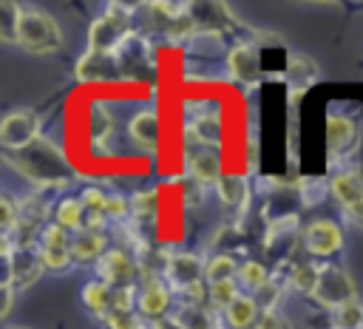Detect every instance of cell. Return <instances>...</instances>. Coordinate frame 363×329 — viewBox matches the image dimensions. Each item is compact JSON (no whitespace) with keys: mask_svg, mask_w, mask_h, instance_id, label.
Masks as SVG:
<instances>
[{"mask_svg":"<svg viewBox=\"0 0 363 329\" xmlns=\"http://www.w3.org/2000/svg\"><path fill=\"white\" fill-rule=\"evenodd\" d=\"M6 162L14 164V170L20 176H26L28 182H34L37 187H57V184L71 182V176H74L68 156L48 136L34 139L28 147H23L17 153H6Z\"/></svg>","mask_w":363,"mask_h":329,"instance_id":"cell-1","label":"cell"},{"mask_svg":"<svg viewBox=\"0 0 363 329\" xmlns=\"http://www.w3.org/2000/svg\"><path fill=\"white\" fill-rule=\"evenodd\" d=\"M17 45H23L31 54H54L62 45V31L51 14L40 9H26L20 14Z\"/></svg>","mask_w":363,"mask_h":329,"instance_id":"cell-2","label":"cell"},{"mask_svg":"<svg viewBox=\"0 0 363 329\" xmlns=\"http://www.w3.org/2000/svg\"><path fill=\"white\" fill-rule=\"evenodd\" d=\"M130 14L122 6H111L105 14H99L88 28V51L96 54H113L130 34Z\"/></svg>","mask_w":363,"mask_h":329,"instance_id":"cell-3","label":"cell"},{"mask_svg":"<svg viewBox=\"0 0 363 329\" xmlns=\"http://www.w3.org/2000/svg\"><path fill=\"white\" fill-rule=\"evenodd\" d=\"M312 298L320 306H329L335 312L354 301V281L349 278L346 269H340L335 264H320V275H318V286H315Z\"/></svg>","mask_w":363,"mask_h":329,"instance_id":"cell-4","label":"cell"},{"mask_svg":"<svg viewBox=\"0 0 363 329\" xmlns=\"http://www.w3.org/2000/svg\"><path fill=\"white\" fill-rule=\"evenodd\" d=\"M34 139H40V116L31 108H17L3 116L0 122V145L6 153H17L28 147Z\"/></svg>","mask_w":363,"mask_h":329,"instance_id":"cell-5","label":"cell"},{"mask_svg":"<svg viewBox=\"0 0 363 329\" xmlns=\"http://www.w3.org/2000/svg\"><path fill=\"white\" fill-rule=\"evenodd\" d=\"M77 79L85 85H102V82H119V79H125V74H122L116 54L85 51L82 60L77 62Z\"/></svg>","mask_w":363,"mask_h":329,"instance_id":"cell-6","label":"cell"},{"mask_svg":"<svg viewBox=\"0 0 363 329\" xmlns=\"http://www.w3.org/2000/svg\"><path fill=\"white\" fill-rule=\"evenodd\" d=\"M74 241H68V230H62L60 224H48L40 235V258L43 267L48 269H65L74 261Z\"/></svg>","mask_w":363,"mask_h":329,"instance_id":"cell-7","label":"cell"},{"mask_svg":"<svg viewBox=\"0 0 363 329\" xmlns=\"http://www.w3.org/2000/svg\"><path fill=\"white\" fill-rule=\"evenodd\" d=\"M170 301H173L170 286H167L162 278L147 275L145 284H142V289H139L136 306H139V315H142V318H147L150 323H156V320H164V318H167Z\"/></svg>","mask_w":363,"mask_h":329,"instance_id":"cell-8","label":"cell"},{"mask_svg":"<svg viewBox=\"0 0 363 329\" xmlns=\"http://www.w3.org/2000/svg\"><path fill=\"white\" fill-rule=\"evenodd\" d=\"M335 201L354 218V221H363V176L354 173V170H343L332 179L329 184Z\"/></svg>","mask_w":363,"mask_h":329,"instance_id":"cell-9","label":"cell"},{"mask_svg":"<svg viewBox=\"0 0 363 329\" xmlns=\"http://www.w3.org/2000/svg\"><path fill=\"white\" fill-rule=\"evenodd\" d=\"M303 247L320 258L335 255L343 247V230L329 218H318L303 230Z\"/></svg>","mask_w":363,"mask_h":329,"instance_id":"cell-10","label":"cell"},{"mask_svg":"<svg viewBox=\"0 0 363 329\" xmlns=\"http://www.w3.org/2000/svg\"><path fill=\"white\" fill-rule=\"evenodd\" d=\"M204 272H207V264L199 255H190V252H176L164 264V278L179 292L187 289V286H193V284H201L204 281Z\"/></svg>","mask_w":363,"mask_h":329,"instance_id":"cell-11","label":"cell"},{"mask_svg":"<svg viewBox=\"0 0 363 329\" xmlns=\"http://www.w3.org/2000/svg\"><path fill=\"white\" fill-rule=\"evenodd\" d=\"M227 71H230V77H233L235 82H241V85L258 82V77H261V60H258L255 45H250V43L233 45L230 54H227Z\"/></svg>","mask_w":363,"mask_h":329,"instance_id":"cell-12","label":"cell"},{"mask_svg":"<svg viewBox=\"0 0 363 329\" xmlns=\"http://www.w3.org/2000/svg\"><path fill=\"white\" fill-rule=\"evenodd\" d=\"M128 136L142 147V150H156L159 145V136H162V122H159V113L153 108H145V111H136L130 119H128Z\"/></svg>","mask_w":363,"mask_h":329,"instance_id":"cell-13","label":"cell"},{"mask_svg":"<svg viewBox=\"0 0 363 329\" xmlns=\"http://www.w3.org/2000/svg\"><path fill=\"white\" fill-rule=\"evenodd\" d=\"M187 173L201 184V187H210V184H218V179L224 176L221 173V156L216 147H199L190 153L187 159Z\"/></svg>","mask_w":363,"mask_h":329,"instance_id":"cell-14","label":"cell"},{"mask_svg":"<svg viewBox=\"0 0 363 329\" xmlns=\"http://www.w3.org/2000/svg\"><path fill=\"white\" fill-rule=\"evenodd\" d=\"M133 272L136 267L125 250H108L99 261V275L111 286H133Z\"/></svg>","mask_w":363,"mask_h":329,"instance_id":"cell-15","label":"cell"},{"mask_svg":"<svg viewBox=\"0 0 363 329\" xmlns=\"http://www.w3.org/2000/svg\"><path fill=\"white\" fill-rule=\"evenodd\" d=\"M216 193L224 207L230 210H244L250 204V179L241 173H224L216 184Z\"/></svg>","mask_w":363,"mask_h":329,"instance_id":"cell-16","label":"cell"},{"mask_svg":"<svg viewBox=\"0 0 363 329\" xmlns=\"http://www.w3.org/2000/svg\"><path fill=\"white\" fill-rule=\"evenodd\" d=\"M354 136H357V128H354V122L349 116L329 113V119H326V147H329L332 156L343 153L354 142Z\"/></svg>","mask_w":363,"mask_h":329,"instance_id":"cell-17","label":"cell"},{"mask_svg":"<svg viewBox=\"0 0 363 329\" xmlns=\"http://www.w3.org/2000/svg\"><path fill=\"white\" fill-rule=\"evenodd\" d=\"M261 306L255 303L252 295H238L227 309H224V318L230 323V329H250V326H258L261 320Z\"/></svg>","mask_w":363,"mask_h":329,"instance_id":"cell-18","label":"cell"},{"mask_svg":"<svg viewBox=\"0 0 363 329\" xmlns=\"http://www.w3.org/2000/svg\"><path fill=\"white\" fill-rule=\"evenodd\" d=\"M187 133L201 147H216L218 150V145H221V119L216 113H196L187 122Z\"/></svg>","mask_w":363,"mask_h":329,"instance_id":"cell-19","label":"cell"},{"mask_svg":"<svg viewBox=\"0 0 363 329\" xmlns=\"http://www.w3.org/2000/svg\"><path fill=\"white\" fill-rule=\"evenodd\" d=\"M71 250H74V261H79V264L102 261V255H105V235L99 230H79V235L74 238Z\"/></svg>","mask_w":363,"mask_h":329,"instance_id":"cell-20","label":"cell"},{"mask_svg":"<svg viewBox=\"0 0 363 329\" xmlns=\"http://www.w3.org/2000/svg\"><path fill=\"white\" fill-rule=\"evenodd\" d=\"M315 79H318V65L306 54H292L286 62V82L295 91H306L309 85H315Z\"/></svg>","mask_w":363,"mask_h":329,"instance_id":"cell-21","label":"cell"},{"mask_svg":"<svg viewBox=\"0 0 363 329\" xmlns=\"http://www.w3.org/2000/svg\"><path fill=\"white\" fill-rule=\"evenodd\" d=\"M111 301H113V286L105 284L102 278H99V281H88V284L82 286V303H85L96 318H108Z\"/></svg>","mask_w":363,"mask_h":329,"instance_id":"cell-22","label":"cell"},{"mask_svg":"<svg viewBox=\"0 0 363 329\" xmlns=\"http://www.w3.org/2000/svg\"><path fill=\"white\" fill-rule=\"evenodd\" d=\"M111 130H113V119H111V113H108L99 102H94V105L88 108V139H91V145L102 147V145L108 142Z\"/></svg>","mask_w":363,"mask_h":329,"instance_id":"cell-23","label":"cell"},{"mask_svg":"<svg viewBox=\"0 0 363 329\" xmlns=\"http://www.w3.org/2000/svg\"><path fill=\"white\" fill-rule=\"evenodd\" d=\"M54 224H60L62 230H79L85 227V207L79 199H62L54 210Z\"/></svg>","mask_w":363,"mask_h":329,"instance_id":"cell-24","label":"cell"},{"mask_svg":"<svg viewBox=\"0 0 363 329\" xmlns=\"http://www.w3.org/2000/svg\"><path fill=\"white\" fill-rule=\"evenodd\" d=\"M238 267H241V264H235L233 255H213V258L207 261L204 278H207L210 286H213V284H224V281L238 278Z\"/></svg>","mask_w":363,"mask_h":329,"instance_id":"cell-25","label":"cell"},{"mask_svg":"<svg viewBox=\"0 0 363 329\" xmlns=\"http://www.w3.org/2000/svg\"><path fill=\"white\" fill-rule=\"evenodd\" d=\"M318 275H320V267H318V264H312V261H301V264H295L292 272H289V286L298 289V292L312 295L315 286H318Z\"/></svg>","mask_w":363,"mask_h":329,"instance_id":"cell-26","label":"cell"},{"mask_svg":"<svg viewBox=\"0 0 363 329\" xmlns=\"http://www.w3.org/2000/svg\"><path fill=\"white\" fill-rule=\"evenodd\" d=\"M238 281H241V286L258 292L261 286L269 284V272H267V267H264L261 261H244V264L238 267Z\"/></svg>","mask_w":363,"mask_h":329,"instance_id":"cell-27","label":"cell"},{"mask_svg":"<svg viewBox=\"0 0 363 329\" xmlns=\"http://www.w3.org/2000/svg\"><path fill=\"white\" fill-rule=\"evenodd\" d=\"M20 14L23 9L11 0L0 3V34L6 43H17V28H20Z\"/></svg>","mask_w":363,"mask_h":329,"instance_id":"cell-28","label":"cell"},{"mask_svg":"<svg viewBox=\"0 0 363 329\" xmlns=\"http://www.w3.org/2000/svg\"><path fill=\"white\" fill-rule=\"evenodd\" d=\"M182 312L176 315V320L184 329H216L213 326V315L204 306H179Z\"/></svg>","mask_w":363,"mask_h":329,"instance_id":"cell-29","label":"cell"},{"mask_svg":"<svg viewBox=\"0 0 363 329\" xmlns=\"http://www.w3.org/2000/svg\"><path fill=\"white\" fill-rule=\"evenodd\" d=\"M130 216H133V221H142V224L153 221V216H156V199L150 193H133L130 196Z\"/></svg>","mask_w":363,"mask_h":329,"instance_id":"cell-30","label":"cell"},{"mask_svg":"<svg viewBox=\"0 0 363 329\" xmlns=\"http://www.w3.org/2000/svg\"><path fill=\"white\" fill-rule=\"evenodd\" d=\"M335 326L337 329H363V306L357 301L335 309Z\"/></svg>","mask_w":363,"mask_h":329,"instance_id":"cell-31","label":"cell"},{"mask_svg":"<svg viewBox=\"0 0 363 329\" xmlns=\"http://www.w3.org/2000/svg\"><path fill=\"white\" fill-rule=\"evenodd\" d=\"M17 224H20V207H17L14 199L6 193V196L0 199V227H3V238H9Z\"/></svg>","mask_w":363,"mask_h":329,"instance_id":"cell-32","label":"cell"},{"mask_svg":"<svg viewBox=\"0 0 363 329\" xmlns=\"http://www.w3.org/2000/svg\"><path fill=\"white\" fill-rule=\"evenodd\" d=\"M207 292H210V303H213V306H218V309H227V306L238 298V286H235V281L213 284Z\"/></svg>","mask_w":363,"mask_h":329,"instance_id":"cell-33","label":"cell"},{"mask_svg":"<svg viewBox=\"0 0 363 329\" xmlns=\"http://www.w3.org/2000/svg\"><path fill=\"white\" fill-rule=\"evenodd\" d=\"M252 298H255V303L261 306V312H272V306H275L278 298H281V286H278V284H267V286H261Z\"/></svg>","mask_w":363,"mask_h":329,"instance_id":"cell-34","label":"cell"},{"mask_svg":"<svg viewBox=\"0 0 363 329\" xmlns=\"http://www.w3.org/2000/svg\"><path fill=\"white\" fill-rule=\"evenodd\" d=\"M108 323H111V329H145L142 320L136 318V312H130V315H111Z\"/></svg>","mask_w":363,"mask_h":329,"instance_id":"cell-35","label":"cell"},{"mask_svg":"<svg viewBox=\"0 0 363 329\" xmlns=\"http://www.w3.org/2000/svg\"><path fill=\"white\" fill-rule=\"evenodd\" d=\"M255 329H281V320H278V315H275V312H264Z\"/></svg>","mask_w":363,"mask_h":329,"instance_id":"cell-36","label":"cell"},{"mask_svg":"<svg viewBox=\"0 0 363 329\" xmlns=\"http://www.w3.org/2000/svg\"><path fill=\"white\" fill-rule=\"evenodd\" d=\"M11 329H23V326H11Z\"/></svg>","mask_w":363,"mask_h":329,"instance_id":"cell-37","label":"cell"}]
</instances>
